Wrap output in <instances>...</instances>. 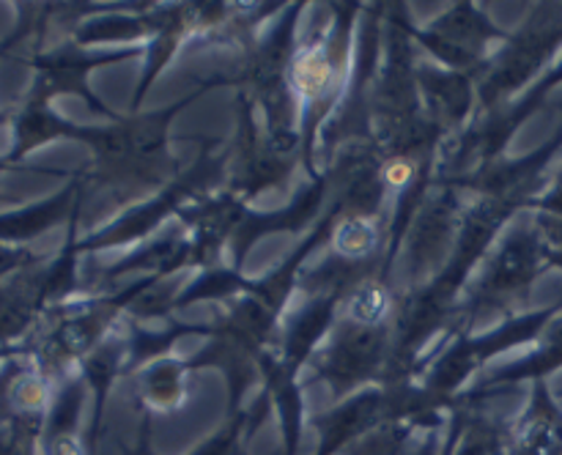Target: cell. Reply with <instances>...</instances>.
I'll return each mask as SVG.
<instances>
[{"mask_svg": "<svg viewBox=\"0 0 562 455\" xmlns=\"http://www.w3.org/2000/svg\"><path fill=\"white\" fill-rule=\"evenodd\" d=\"M329 80V64L318 55H305V58L296 64V82L302 86V91H322Z\"/></svg>", "mask_w": 562, "mask_h": 455, "instance_id": "cell-1", "label": "cell"}]
</instances>
